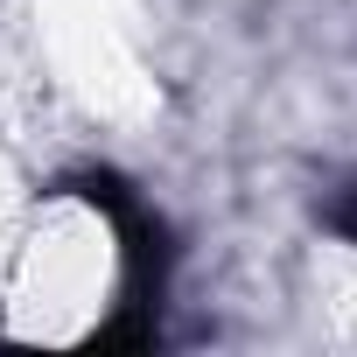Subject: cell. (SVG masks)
<instances>
[{"mask_svg":"<svg viewBox=\"0 0 357 357\" xmlns=\"http://www.w3.org/2000/svg\"><path fill=\"white\" fill-rule=\"evenodd\" d=\"M329 225H336V231L357 245V183H343V190H336V204H329Z\"/></svg>","mask_w":357,"mask_h":357,"instance_id":"1","label":"cell"}]
</instances>
